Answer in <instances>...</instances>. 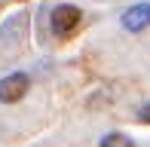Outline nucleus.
<instances>
[{
	"label": "nucleus",
	"instance_id": "5",
	"mask_svg": "<svg viewBox=\"0 0 150 147\" xmlns=\"http://www.w3.org/2000/svg\"><path fill=\"white\" fill-rule=\"evenodd\" d=\"M138 117H141V123H150V101H144L138 107Z\"/></svg>",
	"mask_w": 150,
	"mask_h": 147
},
{
	"label": "nucleus",
	"instance_id": "3",
	"mask_svg": "<svg viewBox=\"0 0 150 147\" xmlns=\"http://www.w3.org/2000/svg\"><path fill=\"white\" fill-rule=\"evenodd\" d=\"M120 25H122L126 31H132V34L144 31L147 25H150V3H135V6H129V9L122 12Z\"/></svg>",
	"mask_w": 150,
	"mask_h": 147
},
{
	"label": "nucleus",
	"instance_id": "4",
	"mask_svg": "<svg viewBox=\"0 0 150 147\" xmlns=\"http://www.w3.org/2000/svg\"><path fill=\"white\" fill-rule=\"evenodd\" d=\"M101 147H135V144H132V138L120 135V132H110V135L101 138Z\"/></svg>",
	"mask_w": 150,
	"mask_h": 147
},
{
	"label": "nucleus",
	"instance_id": "2",
	"mask_svg": "<svg viewBox=\"0 0 150 147\" xmlns=\"http://www.w3.org/2000/svg\"><path fill=\"white\" fill-rule=\"evenodd\" d=\"M28 86H31L28 74H22V71L6 74V77L0 80V101H3V104H12V101H18V98H25Z\"/></svg>",
	"mask_w": 150,
	"mask_h": 147
},
{
	"label": "nucleus",
	"instance_id": "1",
	"mask_svg": "<svg viewBox=\"0 0 150 147\" xmlns=\"http://www.w3.org/2000/svg\"><path fill=\"white\" fill-rule=\"evenodd\" d=\"M80 22H83V12L74 3H58L55 9H52V31L61 34V37L74 34V31L80 28Z\"/></svg>",
	"mask_w": 150,
	"mask_h": 147
}]
</instances>
